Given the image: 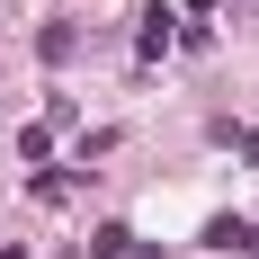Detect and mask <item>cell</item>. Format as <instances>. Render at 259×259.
I'll list each match as a JSON object with an SVG mask.
<instances>
[{
    "label": "cell",
    "mask_w": 259,
    "mask_h": 259,
    "mask_svg": "<svg viewBox=\"0 0 259 259\" xmlns=\"http://www.w3.org/2000/svg\"><path fill=\"white\" fill-rule=\"evenodd\" d=\"M206 250H233V259H259V224H250V214H214V224H206Z\"/></svg>",
    "instance_id": "1"
},
{
    "label": "cell",
    "mask_w": 259,
    "mask_h": 259,
    "mask_svg": "<svg viewBox=\"0 0 259 259\" xmlns=\"http://www.w3.org/2000/svg\"><path fill=\"white\" fill-rule=\"evenodd\" d=\"M90 250H99V259H134V233H125V224H107V233L90 241Z\"/></svg>",
    "instance_id": "2"
}]
</instances>
